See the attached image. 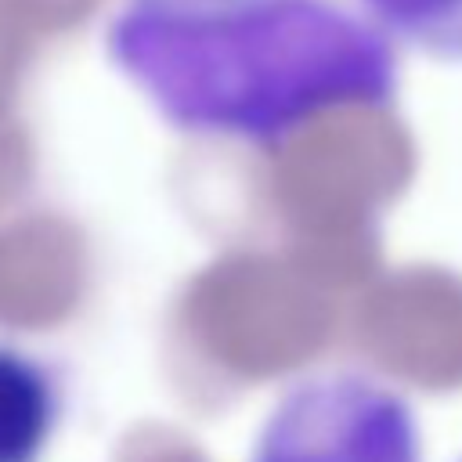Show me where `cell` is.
I'll use <instances>...</instances> for the list:
<instances>
[{
	"label": "cell",
	"mask_w": 462,
	"mask_h": 462,
	"mask_svg": "<svg viewBox=\"0 0 462 462\" xmlns=\"http://www.w3.org/2000/svg\"><path fill=\"white\" fill-rule=\"evenodd\" d=\"M249 462H426L422 419L393 383L361 368H321L282 390Z\"/></svg>",
	"instance_id": "cell-2"
},
{
	"label": "cell",
	"mask_w": 462,
	"mask_h": 462,
	"mask_svg": "<svg viewBox=\"0 0 462 462\" xmlns=\"http://www.w3.org/2000/svg\"><path fill=\"white\" fill-rule=\"evenodd\" d=\"M61 419V390L47 361L0 343V462H43Z\"/></svg>",
	"instance_id": "cell-3"
},
{
	"label": "cell",
	"mask_w": 462,
	"mask_h": 462,
	"mask_svg": "<svg viewBox=\"0 0 462 462\" xmlns=\"http://www.w3.org/2000/svg\"><path fill=\"white\" fill-rule=\"evenodd\" d=\"M458 462H462V458H458Z\"/></svg>",
	"instance_id": "cell-6"
},
{
	"label": "cell",
	"mask_w": 462,
	"mask_h": 462,
	"mask_svg": "<svg viewBox=\"0 0 462 462\" xmlns=\"http://www.w3.org/2000/svg\"><path fill=\"white\" fill-rule=\"evenodd\" d=\"M397 43L462 65V0H354Z\"/></svg>",
	"instance_id": "cell-4"
},
{
	"label": "cell",
	"mask_w": 462,
	"mask_h": 462,
	"mask_svg": "<svg viewBox=\"0 0 462 462\" xmlns=\"http://www.w3.org/2000/svg\"><path fill=\"white\" fill-rule=\"evenodd\" d=\"M105 54L170 126L238 144H282L321 112L379 108L401 87L397 40L339 0L130 4L105 25Z\"/></svg>",
	"instance_id": "cell-1"
},
{
	"label": "cell",
	"mask_w": 462,
	"mask_h": 462,
	"mask_svg": "<svg viewBox=\"0 0 462 462\" xmlns=\"http://www.w3.org/2000/svg\"><path fill=\"white\" fill-rule=\"evenodd\" d=\"M130 4H152V7H173V11H213V7L249 4V0H130Z\"/></svg>",
	"instance_id": "cell-5"
}]
</instances>
